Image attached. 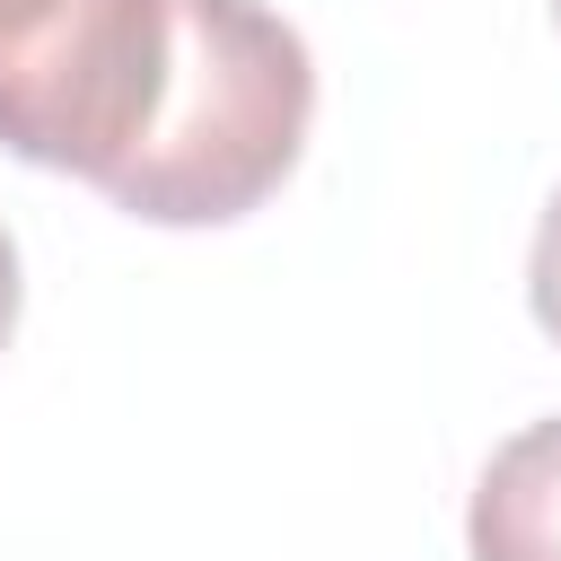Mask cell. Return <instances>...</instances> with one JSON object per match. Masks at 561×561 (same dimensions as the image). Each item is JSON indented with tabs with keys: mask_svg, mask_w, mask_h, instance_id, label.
<instances>
[{
	"mask_svg": "<svg viewBox=\"0 0 561 561\" xmlns=\"http://www.w3.org/2000/svg\"><path fill=\"white\" fill-rule=\"evenodd\" d=\"M167 70L175 0H53L0 44V149L105 193L158 123Z\"/></svg>",
	"mask_w": 561,
	"mask_h": 561,
	"instance_id": "7a4b0ae2",
	"label": "cell"
},
{
	"mask_svg": "<svg viewBox=\"0 0 561 561\" xmlns=\"http://www.w3.org/2000/svg\"><path fill=\"white\" fill-rule=\"evenodd\" d=\"M526 307L561 342V193L543 202V228H535V254H526Z\"/></svg>",
	"mask_w": 561,
	"mask_h": 561,
	"instance_id": "277c9868",
	"label": "cell"
},
{
	"mask_svg": "<svg viewBox=\"0 0 561 561\" xmlns=\"http://www.w3.org/2000/svg\"><path fill=\"white\" fill-rule=\"evenodd\" d=\"M465 543L473 561H561V412L491 447L465 508Z\"/></svg>",
	"mask_w": 561,
	"mask_h": 561,
	"instance_id": "3957f363",
	"label": "cell"
},
{
	"mask_svg": "<svg viewBox=\"0 0 561 561\" xmlns=\"http://www.w3.org/2000/svg\"><path fill=\"white\" fill-rule=\"evenodd\" d=\"M552 26H561V0H552Z\"/></svg>",
	"mask_w": 561,
	"mask_h": 561,
	"instance_id": "52a82bcc",
	"label": "cell"
},
{
	"mask_svg": "<svg viewBox=\"0 0 561 561\" xmlns=\"http://www.w3.org/2000/svg\"><path fill=\"white\" fill-rule=\"evenodd\" d=\"M9 333H18V245L0 228V351H9Z\"/></svg>",
	"mask_w": 561,
	"mask_h": 561,
	"instance_id": "5b68a950",
	"label": "cell"
},
{
	"mask_svg": "<svg viewBox=\"0 0 561 561\" xmlns=\"http://www.w3.org/2000/svg\"><path fill=\"white\" fill-rule=\"evenodd\" d=\"M44 9H53V0H0V44H18V35L44 18Z\"/></svg>",
	"mask_w": 561,
	"mask_h": 561,
	"instance_id": "8992f818",
	"label": "cell"
},
{
	"mask_svg": "<svg viewBox=\"0 0 561 561\" xmlns=\"http://www.w3.org/2000/svg\"><path fill=\"white\" fill-rule=\"evenodd\" d=\"M316 123L307 35L263 0H175V70L149 140L105 184L149 228H228L263 210Z\"/></svg>",
	"mask_w": 561,
	"mask_h": 561,
	"instance_id": "6da1fadb",
	"label": "cell"
}]
</instances>
